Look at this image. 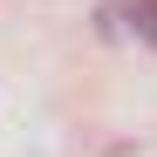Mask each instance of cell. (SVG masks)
<instances>
[{"mask_svg": "<svg viewBox=\"0 0 157 157\" xmlns=\"http://www.w3.org/2000/svg\"><path fill=\"white\" fill-rule=\"evenodd\" d=\"M116 14H123V28L144 48H157V0H116Z\"/></svg>", "mask_w": 157, "mask_h": 157, "instance_id": "cell-1", "label": "cell"}]
</instances>
